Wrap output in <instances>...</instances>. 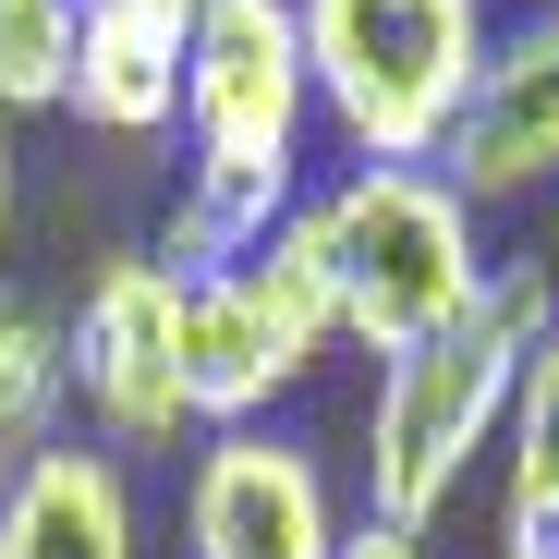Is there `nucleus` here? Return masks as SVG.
<instances>
[{"mask_svg":"<svg viewBox=\"0 0 559 559\" xmlns=\"http://www.w3.org/2000/svg\"><path fill=\"white\" fill-rule=\"evenodd\" d=\"M305 73H317V134L341 170H438L450 122L475 110V73L499 49V0H293Z\"/></svg>","mask_w":559,"mask_h":559,"instance_id":"2","label":"nucleus"},{"mask_svg":"<svg viewBox=\"0 0 559 559\" xmlns=\"http://www.w3.org/2000/svg\"><path fill=\"white\" fill-rule=\"evenodd\" d=\"M523 13H535V0H523Z\"/></svg>","mask_w":559,"mask_h":559,"instance_id":"17","label":"nucleus"},{"mask_svg":"<svg viewBox=\"0 0 559 559\" xmlns=\"http://www.w3.org/2000/svg\"><path fill=\"white\" fill-rule=\"evenodd\" d=\"M231 280H243V305L267 317V341L293 353V378H317V365L341 353V280H329V243H317V219H305V207L280 219Z\"/></svg>","mask_w":559,"mask_h":559,"instance_id":"10","label":"nucleus"},{"mask_svg":"<svg viewBox=\"0 0 559 559\" xmlns=\"http://www.w3.org/2000/svg\"><path fill=\"white\" fill-rule=\"evenodd\" d=\"M305 219H317L329 280H341V353H365V365H390V353H414V341H438L487 305V267H499L487 219L438 170H378L365 158V170L317 182Z\"/></svg>","mask_w":559,"mask_h":559,"instance_id":"3","label":"nucleus"},{"mask_svg":"<svg viewBox=\"0 0 559 559\" xmlns=\"http://www.w3.org/2000/svg\"><path fill=\"white\" fill-rule=\"evenodd\" d=\"M134 13H158V25H182V37H195V25L219 13V0H134Z\"/></svg>","mask_w":559,"mask_h":559,"instance_id":"15","label":"nucleus"},{"mask_svg":"<svg viewBox=\"0 0 559 559\" xmlns=\"http://www.w3.org/2000/svg\"><path fill=\"white\" fill-rule=\"evenodd\" d=\"M61 402H73V353H61V317L0 293V475L37 462L61 438Z\"/></svg>","mask_w":559,"mask_h":559,"instance_id":"12","label":"nucleus"},{"mask_svg":"<svg viewBox=\"0 0 559 559\" xmlns=\"http://www.w3.org/2000/svg\"><path fill=\"white\" fill-rule=\"evenodd\" d=\"M61 353H73V402L98 426V450L158 462V450L195 438V402H182V280L146 243L85 267V293L61 317Z\"/></svg>","mask_w":559,"mask_h":559,"instance_id":"4","label":"nucleus"},{"mask_svg":"<svg viewBox=\"0 0 559 559\" xmlns=\"http://www.w3.org/2000/svg\"><path fill=\"white\" fill-rule=\"evenodd\" d=\"M61 110L85 134H110V146L182 134V25L134 13V0H85V25H73V98Z\"/></svg>","mask_w":559,"mask_h":559,"instance_id":"8","label":"nucleus"},{"mask_svg":"<svg viewBox=\"0 0 559 559\" xmlns=\"http://www.w3.org/2000/svg\"><path fill=\"white\" fill-rule=\"evenodd\" d=\"M438 182L475 219L499 207H535L559 182V0H535V13H499V49L475 73V110L450 122L438 146Z\"/></svg>","mask_w":559,"mask_h":559,"instance_id":"6","label":"nucleus"},{"mask_svg":"<svg viewBox=\"0 0 559 559\" xmlns=\"http://www.w3.org/2000/svg\"><path fill=\"white\" fill-rule=\"evenodd\" d=\"M535 341H559V280H547V255H499L487 305L462 329L390 353L378 390H365V438H353L365 511L402 523V535H438L450 499L475 487V450L511 438V390H523Z\"/></svg>","mask_w":559,"mask_h":559,"instance_id":"1","label":"nucleus"},{"mask_svg":"<svg viewBox=\"0 0 559 559\" xmlns=\"http://www.w3.org/2000/svg\"><path fill=\"white\" fill-rule=\"evenodd\" d=\"M329 559H438V535H402V523H378V511H353V535H341Z\"/></svg>","mask_w":559,"mask_h":559,"instance_id":"14","label":"nucleus"},{"mask_svg":"<svg viewBox=\"0 0 559 559\" xmlns=\"http://www.w3.org/2000/svg\"><path fill=\"white\" fill-rule=\"evenodd\" d=\"M365 499L305 426H219L182 462V559H329Z\"/></svg>","mask_w":559,"mask_h":559,"instance_id":"5","label":"nucleus"},{"mask_svg":"<svg viewBox=\"0 0 559 559\" xmlns=\"http://www.w3.org/2000/svg\"><path fill=\"white\" fill-rule=\"evenodd\" d=\"M293 353L267 341V317L243 305V280H182V402H195V438L219 426H267L293 402Z\"/></svg>","mask_w":559,"mask_h":559,"instance_id":"9","label":"nucleus"},{"mask_svg":"<svg viewBox=\"0 0 559 559\" xmlns=\"http://www.w3.org/2000/svg\"><path fill=\"white\" fill-rule=\"evenodd\" d=\"M511 499H499V559H559V341H535L511 390Z\"/></svg>","mask_w":559,"mask_h":559,"instance_id":"11","label":"nucleus"},{"mask_svg":"<svg viewBox=\"0 0 559 559\" xmlns=\"http://www.w3.org/2000/svg\"><path fill=\"white\" fill-rule=\"evenodd\" d=\"M73 25L85 0H0V122L73 98Z\"/></svg>","mask_w":559,"mask_h":559,"instance_id":"13","label":"nucleus"},{"mask_svg":"<svg viewBox=\"0 0 559 559\" xmlns=\"http://www.w3.org/2000/svg\"><path fill=\"white\" fill-rule=\"evenodd\" d=\"M0 559H146V487L98 438H49L0 475Z\"/></svg>","mask_w":559,"mask_h":559,"instance_id":"7","label":"nucleus"},{"mask_svg":"<svg viewBox=\"0 0 559 559\" xmlns=\"http://www.w3.org/2000/svg\"><path fill=\"white\" fill-rule=\"evenodd\" d=\"M0 243H13V122H0Z\"/></svg>","mask_w":559,"mask_h":559,"instance_id":"16","label":"nucleus"}]
</instances>
